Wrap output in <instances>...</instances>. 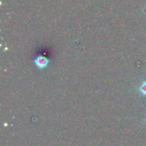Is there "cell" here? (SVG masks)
<instances>
[{
	"label": "cell",
	"instance_id": "obj_3",
	"mask_svg": "<svg viewBox=\"0 0 146 146\" xmlns=\"http://www.w3.org/2000/svg\"><path fill=\"white\" fill-rule=\"evenodd\" d=\"M145 122H146V118H145Z\"/></svg>",
	"mask_w": 146,
	"mask_h": 146
},
{
	"label": "cell",
	"instance_id": "obj_2",
	"mask_svg": "<svg viewBox=\"0 0 146 146\" xmlns=\"http://www.w3.org/2000/svg\"><path fill=\"white\" fill-rule=\"evenodd\" d=\"M139 90V92L141 93L142 95H143L144 96H146V81H144L142 84L141 85V86L138 88Z\"/></svg>",
	"mask_w": 146,
	"mask_h": 146
},
{
	"label": "cell",
	"instance_id": "obj_1",
	"mask_svg": "<svg viewBox=\"0 0 146 146\" xmlns=\"http://www.w3.org/2000/svg\"><path fill=\"white\" fill-rule=\"evenodd\" d=\"M34 63L36 66L37 67V68L41 70L44 69V68H46L48 66V64H49V60L46 56L40 55L36 57V58L34 61Z\"/></svg>",
	"mask_w": 146,
	"mask_h": 146
}]
</instances>
